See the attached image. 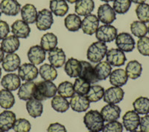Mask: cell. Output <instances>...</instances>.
<instances>
[{"label":"cell","instance_id":"cell-54","mask_svg":"<svg viewBox=\"0 0 149 132\" xmlns=\"http://www.w3.org/2000/svg\"><path fill=\"white\" fill-rule=\"evenodd\" d=\"M100 1H102V2H112V1H114V0H100Z\"/></svg>","mask_w":149,"mask_h":132},{"label":"cell","instance_id":"cell-41","mask_svg":"<svg viewBox=\"0 0 149 132\" xmlns=\"http://www.w3.org/2000/svg\"><path fill=\"white\" fill-rule=\"evenodd\" d=\"M130 31L135 37L141 38L147 34L148 27L144 22L140 21H134L130 24Z\"/></svg>","mask_w":149,"mask_h":132},{"label":"cell","instance_id":"cell-15","mask_svg":"<svg viewBox=\"0 0 149 132\" xmlns=\"http://www.w3.org/2000/svg\"><path fill=\"white\" fill-rule=\"evenodd\" d=\"M81 70L80 72L79 78L85 80L90 84H95L98 81L95 75L94 68L90 63L85 61H81Z\"/></svg>","mask_w":149,"mask_h":132},{"label":"cell","instance_id":"cell-1","mask_svg":"<svg viewBox=\"0 0 149 132\" xmlns=\"http://www.w3.org/2000/svg\"><path fill=\"white\" fill-rule=\"evenodd\" d=\"M58 88L52 81H42L35 83L33 98L40 102L55 96Z\"/></svg>","mask_w":149,"mask_h":132},{"label":"cell","instance_id":"cell-56","mask_svg":"<svg viewBox=\"0 0 149 132\" xmlns=\"http://www.w3.org/2000/svg\"><path fill=\"white\" fill-rule=\"evenodd\" d=\"M132 132H142V131H132Z\"/></svg>","mask_w":149,"mask_h":132},{"label":"cell","instance_id":"cell-18","mask_svg":"<svg viewBox=\"0 0 149 132\" xmlns=\"http://www.w3.org/2000/svg\"><path fill=\"white\" fill-rule=\"evenodd\" d=\"M0 10L7 16H17L21 10V5L17 0H2L0 2Z\"/></svg>","mask_w":149,"mask_h":132},{"label":"cell","instance_id":"cell-10","mask_svg":"<svg viewBox=\"0 0 149 132\" xmlns=\"http://www.w3.org/2000/svg\"><path fill=\"white\" fill-rule=\"evenodd\" d=\"M123 126L126 131L132 132L136 131L139 126L140 117L134 110H129L124 114L122 117Z\"/></svg>","mask_w":149,"mask_h":132},{"label":"cell","instance_id":"cell-47","mask_svg":"<svg viewBox=\"0 0 149 132\" xmlns=\"http://www.w3.org/2000/svg\"><path fill=\"white\" fill-rule=\"evenodd\" d=\"M123 125L118 121L109 122L108 123L104 125L102 132H122Z\"/></svg>","mask_w":149,"mask_h":132},{"label":"cell","instance_id":"cell-2","mask_svg":"<svg viewBox=\"0 0 149 132\" xmlns=\"http://www.w3.org/2000/svg\"><path fill=\"white\" fill-rule=\"evenodd\" d=\"M84 123L90 131L100 132L104 125L101 113L97 110H90L84 117Z\"/></svg>","mask_w":149,"mask_h":132},{"label":"cell","instance_id":"cell-3","mask_svg":"<svg viewBox=\"0 0 149 132\" xmlns=\"http://www.w3.org/2000/svg\"><path fill=\"white\" fill-rule=\"evenodd\" d=\"M107 52V46L105 43L97 41L89 46L86 52V58L93 63H99L104 59Z\"/></svg>","mask_w":149,"mask_h":132},{"label":"cell","instance_id":"cell-19","mask_svg":"<svg viewBox=\"0 0 149 132\" xmlns=\"http://www.w3.org/2000/svg\"><path fill=\"white\" fill-rule=\"evenodd\" d=\"M21 64V60L19 56L15 53L8 54L4 58L2 62V66L3 70L8 73H11L18 70Z\"/></svg>","mask_w":149,"mask_h":132},{"label":"cell","instance_id":"cell-27","mask_svg":"<svg viewBox=\"0 0 149 132\" xmlns=\"http://www.w3.org/2000/svg\"><path fill=\"white\" fill-rule=\"evenodd\" d=\"M20 11L21 17L24 22L27 24H33L36 22L37 11L34 5L26 4L22 8Z\"/></svg>","mask_w":149,"mask_h":132},{"label":"cell","instance_id":"cell-14","mask_svg":"<svg viewBox=\"0 0 149 132\" xmlns=\"http://www.w3.org/2000/svg\"><path fill=\"white\" fill-rule=\"evenodd\" d=\"M27 56L31 64L40 65L46 60V51L39 45H35L29 49Z\"/></svg>","mask_w":149,"mask_h":132},{"label":"cell","instance_id":"cell-45","mask_svg":"<svg viewBox=\"0 0 149 132\" xmlns=\"http://www.w3.org/2000/svg\"><path fill=\"white\" fill-rule=\"evenodd\" d=\"M12 129L15 132H29L31 129V125L29 120L23 118L16 119Z\"/></svg>","mask_w":149,"mask_h":132},{"label":"cell","instance_id":"cell-22","mask_svg":"<svg viewBox=\"0 0 149 132\" xmlns=\"http://www.w3.org/2000/svg\"><path fill=\"white\" fill-rule=\"evenodd\" d=\"M16 121V115L10 110H4L0 114V131H8L13 128Z\"/></svg>","mask_w":149,"mask_h":132},{"label":"cell","instance_id":"cell-5","mask_svg":"<svg viewBox=\"0 0 149 132\" xmlns=\"http://www.w3.org/2000/svg\"><path fill=\"white\" fill-rule=\"evenodd\" d=\"M36 26L40 31H47L51 29L54 22L52 13L48 9H42L37 13Z\"/></svg>","mask_w":149,"mask_h":132},{"label":"cell","instance_id":"cell-48","mask_svg":"<svg viewBox=\"0 0 149 132\" xmlns=\"http://www.w3.org/2000/svg\"><path fill=\"white\" fill-rule=\"evenodd\" d=\"M10 32V27L5 21L0 20V41L7 37Z\"/></svg>","mask_w":149,"mask_h":132},{"label":"cell","instance_id":"cell-42","mask_svg":"<svg viewBox=\"0 0 149 132\" xmlns=\"http://www.w3.org/2000/svg\"><path fill=\"white\" fill-rule=\"evenodd\" d=\"M74 92L78 95L85 96L90 90V84L82 78H76L73 85Z\"/></svg>","mask_w":149,"mask_h":132},{"label":"cell","instance_id":"cell-32","mask_svg":"<svg viewBox=\"0 0 149 132\" xmlns=\"http://www.w3.org/2000/svg\"><path fill=\"white\" fill-rule=\"evenodd\" d=\"M58 43V37L53 33L48 32L43 34L40 41V46L46 52H50L56 48Z\"/></svg>","mask_w":149,"mask_h":132},{"label":"cell","instance_id":"cell-21","mask_svg":"<svg viewBox=\"0 0 149 132\" xmlns=\"http://www.w3.org/2000/svg\"><path fill=\"white\" fill-rule=\"evenodd\" d=\"M11 32L18 38L26 39L31 33V29L26 22L17 20L11 25Z\"/></svg>","mask_w":149,"mask_h":132},{"label":"cell","instance_id":"cell-35","mask_svg":"<svg viewBox=\"0 0 149 132\" xmlns=\"http://www.w3.org/2000/svg\"><path fill=\"white\" fill-rule=\"evenodd\" d=\"M39 73L41 78L44 81H52L58 77V72L55 68L48 64H45L40 67Z\"/></svg>","mask_w":149,"mask_h":132},{"label":"cell","instance_id":"cell-4","mask_svg":"<svg viewBox=\"0 0 149 132\" xmlns=\"http://www.w3.org/2000/svg\"><path fill=\"white\" fill-rule=\"evenodd\" d=\"M118 35L116 28L111 25H103L98 27L95 32V37L98 41L103 43H110L116 40Z\"/></svg>","mask_w":149,"mask_h":132},{"label":"cell","instance_id":"cell-26","mask_svg":"<svg viewBox=\"0 0 149 132\" xmlns=\"http://www.w3.org/2000/svg\"><path fill=\"white\" fill-rule=\"evenodd\" d=\"M64 70L70 78H77L79 76L80 72L81 70V61L74 58H70L65 64Z\"/></svg>","mask_w":149,"mask_h":132},{"label":"cell","instance_id":"cell-9","mask_svg":"<svg viewBox=\"0 0 149 132\" xmlns=\"http://www.w3.org/2000/svg\"><path fill=\"white\" fill-rule=\"evenodd\" d=\"M125 92L119 87H111L104 90V101L107 104L116 105L121 102L123 100Z\"/></svg>","mask_w":149,"mask_h":132},{"label":"cell","instance_id":"cell-51","mask_svg":"<svg viewBox=\"0 0 149 132\" xmlns=\"http://www.w3.org/2000/svg\"><path fill=\"white\" fill-rule=\"evenodd\" d=\"M130 1H131V2H134L135 4H139V5H140V4L145 3L146 0H130Z\"/></svg>","mask_w":149,"mask_h":132},{"label":"cell","instance_id":"cell-39","mask_svg":"<svg viewBox=\"0 0 149 132\" xmlns=\"http://www.w3.org/2000/svg\"><path fill=\"white\" fill-rule=\"evenodd\" d=\"M51 105L54 110L59 113H64L70 108V102L66 98L61 96H55L53 97L51 102Z\"/></svg>","mask_w":149,"mask_h":132},{"label":"cell","instance_id":"cell-12","mask_svg":"<svg viewBox=\"0 0 149 132\" xmlns=\"http://www.w3.org/2000/svg\"><path fill=\"white\" fill-rule=\"evenodd\" d=\"M99 27V20L95 14H89L84 17L81 22V29L83 32L88 35H93L96 32Z\"/></svg>","mask_w":149,"mask_h":132},{"label":"cell","instance_id":"cell-31","mask_svg":"<svg viewBox=\"0 0 149 132\" xmlns=\"http://www.w3.org/2000/svg\"><path fill=\"white\" fill-rule=\"evenodd\" d=\"M94 70L98 81H102L110 76L112 73V66L107 61H101L95 65Z\"/></svg>","mask_w":149,"mask_h":132},{"label":"cell","instance_id":"cell-46","mask_svg":"<svg viewBox=\"0 0 149 132\" xmlns=\"http://www.w3.org/2000/svg\"><path fill=\"white\" fill-rule=\"evenodd\" d=\"M137 49L143 56H149V37H142L137 41Z\"/></svg>","mask_w":149,"mask_h":132},{"label":"cell","instance_id":"cell-34","mask_svg":"<svg viewBox=\"0 0 149 132\" xmlns=\"http://www.w3.org/2000/svg\"><path fill=\"white\" fill-rule=\"evenodd\" d=\"M81 19L75 14H70L64 20L65 27L70 31H78L81 28Z\"/></svg>","mask_w":149,"mask_h":132},{"label":"cell","instance_id":"cell-53","mask_svg":"<svg viewBox=\"0 0 149 132\" xmlns=\"http://www.w3.org/2000/svg\"><path fill=\"white\" fill-rule=\"evenodd\" d=\"M66 1H67L68 2H70V4H74V3H76L78 0H66Z\"/></svg>","mask_w":149,"mask_h":132},{"label":"cell","instance_id":"cell-7","mask_svg":"<svg viewBox=\"0 0 149 132\" xmlns=\"http://www.w3.org/2000/svg\"><path fill=\"white\" fill-rule=\"evenodd\" d=\"M39 74V70L35 65L31 63H25L18 69V75L22 81H31L36 79Z\"/></svg>","mask_w":149,"mask_h":132},{"label":"cell","instance_id":"cell-44","mask_svg":"<svg viewBox=\"0 0 149 132\" xmlns=\"http://www.w3.org/2000/svg\"><path fill=\"white\" fill-rule=\"evenodd\" d=\"M136 14L139 21L144 23L149 22V5L146 3L140 4L136 8Z\"/></svg>","mask_w":149,"mask_h":132},{"label":"cell","instance_id":"cell-49","mask_svg":"<svg viewBox=\"0 0 149 132\" xmlns=\"http://www.w3.org/2000/svg\"><path fill=\"white\" fill-rule=\"evenodd\" d=\"M47 132H67L64 125L58 122H54L49 125L47 129Z\"/></svg>","mask_w":149,"mask_h":132},{"label":"cell","instance_id":"cell-23","mask_svg":"<svg viewBox=\"0 0 149 132\" xmlns=\"http://www.w3.org/2000/svg\"><path fill=\"white\" fill-rule=\"evenodd\" d=\"M20 46V42L18 37L14 35L7 36L2 40L1 43V48L4 52L10 54L17 51Z\"/></svg>","mask_w":149,"mask_h":132},{"label":"cell","instance_id":"cell-50","mask_svg":"<svg viewBox=\"0 0 149 132\" xmlns=\"http://www.w3.org/2000/svg\"><path fill=\"white\" fill-rule=\"evenodd\" d=\"M139 127L142 132H149V115H146L140 118Z\"/></svg>","mask_w":149,"mask_h":132},{"label":"cell","instance_id":"cell-13","mask_svg":"<svg viewBox=\"0 0 149 132\" xmlns=\"http://www.w3.org/2000/svg\"><path fill=\"white\" fill-rule=\"evenodd\" d=\"M121 108L118 105L108 104L102 108L101 115L105 122L116 121L120 117Z\"/></svg>","mask_w":149,"mask_h":132},{"label":"cell","instance_id":"cell-6","mask_svg":"<svg viewBox=\"0 0 149 132\" xmlns=\"http://www.w3.org/2000/svg\"><path fill=\"white\" fill-rule=\"evenodd\" d=\"M135 41L129 33L122 32L116 38V45L124 52H130L135 48Z\"/></svg>","mask_w":149,"mask_h":132},{"label":"cell","instance_id":"cell-17","mask_svg":"<svg viewBox=\"0 0 149 132\" xmlns=\"http://www.w3.org/2000/svg\"><path fill=\"white\" fill-rule=\"evenodd\" d=\"M90 101L86 96L78 94H74L71 98L70 105L74 111L81 113L87 110L90 108Z\"/></svg>","mask_w":149,"mask_h":132},{"label":"cell","instance_id":"cell-29","mask_svg":"<svg viewBox=\"0 0 149 132\" xmlns=\"http://www.w3.org/2000/svg\"><path fill=\"white\" fill-rule=\"evenodd\" d=\"M26 109L31 117L33 118H37L42 115L43 106L40 101L33 98L27 101Z\"/></svg>","mask_w":149,"mask_h":132},{"label":"cell","instance_id":"cell-28","mask_svg":"<svg viewBox=\"0 0 149 132\" xmlns=\"http://www.w3.org/2000/svg\"><path fill=\"white\" fill-rule=\"evenodd\" d=\"M49 8L52 13L57 17H63L69 10V5L66 0H51Z\"/></svg>","mask_w":149,"mask_h":132},{"label":"cell","instance_id":"cell-55","mask_svg":"<svg viewBox=\"0 0 149 132\" xmlns=\"http://www.w3.org/2000/svg\"><path fill=\"white\" fill-rule=\"evenodd\" d=\"M1 76H2V69L0 67V78H1Z\"/></svg>","mask_w":149,"mask_h":132},{"label":"cell","instance_id":"cell-16","mask_svg":"<svg viewBox=\"0 0 149 132\" xmlns=\"http://www.w3.org/2000/svg\"><path fill=\"white\" fill-rule=\"evenodd\" d=\"M48 54H49L48 59L49 63L54 68H61L65 64L66 54L63 49L61 48H54L52 51L49 52Z\"/></svg>","mask_w":149,"mask_h":132},{"label":"cell","instance_id":"cell-59","mask_svg":"<svg viewBox=\"0 0 149 132\" xmlns=\"http://www.w3.org/2000/svg\"><path fill=\"white\" fill-rule=\"evenodd\" d=\"M0 132H5V131H0Z\"/></svg>","mask_w":149,"mask_h":132},{"label":"cell","instance_id":"cell-11","mask_svg":"<svg viewBox=\"0 0 149 132\" xmlns=\"http://www.w3.org/2000/svg\"><path fill=\"white\" fill-rule=\"evenodd\" d=\"M106 60L112 66H122L125 64L127 58L122 50L119 49H111L106 54Z\"/></svg>","mask_w":149,"mask_h":132},{"label":"cell","instance_id":"cell-37","mask_svg":"<svg viewBox=\"0 0 149 132\" xmlns=\"http://www.w3.org/2000/svg\"><path fill=\"white\" fill-rule=\"evenodd\" d=\"M15 98L11 91L8 90H0V106L4 109H10L14 105Z\"/></svg>","mask_w":149,"mask_h":132},{"label":"cell","instance_id":"cell-33","mask_svg":"<svg viewBox=\"0 0 149 132\" xmlns=\"http://www.w3.org/2000/svg\"><path fill=\"white\" fill-rule=\"evenodd\" d=\"M125 72L129 78L131 79H137L141 76L142 72V64L139 61L134 60L127 63L125 68Z\"/></svg>","mask_w":149,"mask_h":132},{"label":"cell","instance_id":"cell-43","mask_svg":"<svg viewBox=\"0 0 149 132\" xmlns=\"http://www.w3.org/2000/svg\"><path fill=\"white\" fill-rule=\"evenodd\" d=\"M131 6L130 0H114L113 8L116 13L119 14H126Z\"/></svg>","mask_w":149,"mask_h":132},{"label":"cell","instance_id":"cell-8","mask_svg":"<svg viewBox=\"0 0 149 132\" xmlns=\"http://www.w3.org/2000/svg\"><path fill=\"white\" fill-rule=\"evenodd\" d=\"M98 19L104 25L113 23L116 19V12L109 4H104L99 6L98 9Z\"/></svg>","mask_w":149,"mask_h":132},{"label":"cell","instance_id":"cell-40","mask_svg":"<svg viewBox=\"0 0 149 132\" xmlns=\"http://www.w3.org/2000/svg\"><path fill=\"white\" fill-rule=\"evenodd\" d=\"M58 93L59 96L63 98H72L74 95V90L73 85L70 81L61 82L58 87Z\"/></svg>","mask_w":149,"mask_h":132},{"label":"cell","instance_id":"cell-52","mask_svg":"<svg viewBox=\"0 0 149 132\" xmlns=\"http://www.w3.org/2000/svg\"><path fill=\"white\" fill-rule=\"evenodd\" d=\"M4 58H5V57H4V52L2 49V48L0 47V63L2 62Z\"/></svg>","mask_w":149,"mask_h":132},{"label":"cell","instance_id":"cell-58","mask_svg":"<svg viewBox=\"0 0 149 132\" xmlns=\"http://www.w3.org/2000/svg\"><path fill=\"white\" fill-rule=\"evenodd\" d=\"M1 14H2V12H1V10H0V17H1Z\"/></svg>","mask_w":149,"mask_h":132},{"label":"cell","instance_id":"cell-25","mask_svg":"<svg viewBox=\"0 0 149 132\" xmlns=\"http://www.w3.org/2000/svg\"><path fill=\"white\" fill-rule=\"evenodd\" d=\"M128 80L125 70L123 69H116L110 75V83L114 87H121L125 85Z\"/></svg>","mask_w":149,"mask_h":132},{"label":"cell","instance_id":"cell-36","mask_svg":"<svg viewBox=\"0 0 149 132\" xmlns=\"http://www.w3.org/2000/svg\"><path fill=\"white\" fill-rule=\"evenodd\" d=\"M134 111L138 114L147 115L149 114V98L147 97L140 96L133 102Z\"/></svg>","mask_w":149,"mask_h":132},{"label":"cell","instance_id":"cell-60","mask_svg":"<svg viewBox=\"0 0 149 132\" xmlns=\"http://www.w3.org/2000/svg\"><path fill=\"white\" fill-rule=\"evenodd\" d=\"M90 132H94V131H90Z\"/></svg>","mask_w":149,"mask_h":132},{"label":"cell","instance_id":"cell-38","mask_svg":"<svg viewBox=\"0 0 149 132\" xmlns=\"http://www.w3.org/2000/svg\"><path fill=\"white\" fill-rule=\"evenodd\" d=\"M104 94V89L100 85H93L90 86V90L86 95L90 102H97L100 101Z\"/></svg>","mask_w":149,"mask_h":132},{"label":"cell","instance_id":"cell-24","mask_svg":"<svg viewBox=\"0 0 149 132\" xmlns=\"http://www.w3.org/2000/svg\"><path fill=\"white\" fill-rule=\"evenodd\" d=\"M95 3L93 0H78L75 3L74 11L78 16L86 17L93 11Z\"/></svg>","mask_w":149,"mask_h":132},{"label":"cell","instance_id":"cell-57","mask_svg":"<svg viewBox=\"0 0 149 132\" xmlns=\"http://www.w3.org/2000/svg\"><path fill=\"white\" fill-rule=\"evenodd\" d=\"M148 32L149 33V26H148Z\"/></svg>","mask_w":149,"mask_h":132},{"label":"cell","instance_id":"cell-30","mask_svg":"<svg viewBox=\"0 0 149 132\" xmlns=\"http://www.w3.org/2000/svg\"><path fill=\"white\" fill-rule=\"evenodd\" d=\"M34 87H35V83L32 81H26V83L20 85L17 93L19 99L28 101L31 98H33Z\"/></svg>","mask_w":149,"mask_h":132},{"label":"cell","instance_id":"cell-20","mask_svg":"<svg viewBox=\"0 0 149 132\" xmlns=\"http://www.w3.org/2000/svg\"><path fill=\"white\" fill-rule=\"evenodd\" d=\"M1 85L5 90L14 91L21 85V79L18 75L15 73H8L4 75L1 81Z\"/></svg>","mask_w":149,"mask_h":132}]
</instances>
